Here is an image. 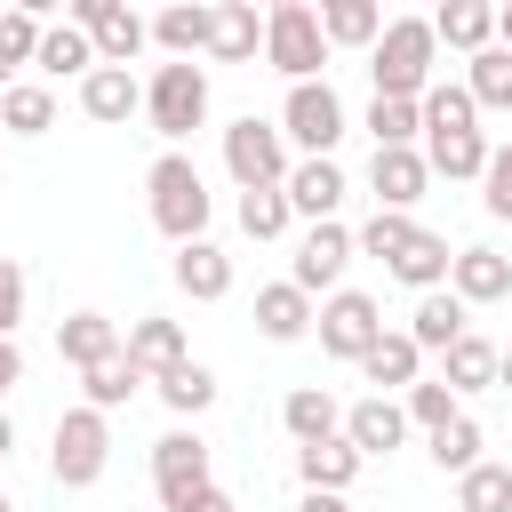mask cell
Segmentation results:
<instances>
[{"label":"cell","instance_id":"obj_1","mask_svg":"<svg viewBox=\"0 0 512 512\" xmlns=\"http://www.w3.org/2000/svg\"><path fill=\"white\" fill-rule=\"evenodd\" d=\"M432 64H440V32L432 16H392L368 48V80L376 96H424L432 88Z\"/></svg>","mask_w":512,"mask_h":512},{"label":"cell","instance_id":"obj_2","mask_svg":"<svg viewBox=\"0 0 512 512\" xmlns=\"http://www.w3.org/2000/svg\"><path fill=\"white\" fill-rule=\"evenodd\" d=\"M144 192H152V224L184 248V240H200L208 232V208H216V192H208V176L192 168V152H160L152 160V176H144Z\"/></svg>","mask_w":512,"mask_h":512},{"label":"cell","instance_id":"obj_3","mask_svg":"<svg viewBox=\"0 0 512 512\" xmlns=\"http://www.w3.org/2000/svg\"><path fill=\"white\" fill-rule=\"evenodd\" d=\"M144 120H152V136L184 144V136L208 120V72H200L192 56H168V64L144 80Z\"/></svg>","mask_w":512,"mask_h":512},{"label":"cell","instance_id":"obj_4","mask_svg":"<svg viewBox=\"0 0 512 512\" xmlns=\"http://www.w3.org/2000/svg\"><path fill=\"white\" fill-rule=\"evenodd\" d=\"M104 464H112V424H104V408H88V400L64 408V416H56V440H48L56 488H96Z\"/></svg>","mask_w":512,"mask_h":512},{"label":"cell","instance_id":"obj_5","mask_svg":"<svg viewBox=\"0 0 512 512\" xmlns=\"http://www.w3.org/2000/svg\"><path fill=\"white\" fill-rule=\"evenodd\" d=\"M344 96L328 88V80H288V104H280V136L304 152V160H336V144H344Z\"/></svg>","mask_w":512,"mask_h":512},{"label":"cell","instance_id":"obj_6","mask_svg":"<svg viewBox=\"0 0 512 512\" xmlns=\"http://www.w3.org/2000/svg\"><path fill=\"white\" fill-rule=\"evenodd\" d=\"M224 168H232V184L240 192H264V184H288V136H280V120H256V112H240L232 128H224Z\"/></svg>","mask_w":512,"mask_h":512},{"label":"cell","instance_id":"obj_7","mask_svg":"<svg viewBox=\"0 0 512 512\" xmlns=\"http://www.w3.org/2000/svg\"><path fill=\"white\" fill-rule=\"evenodd\" d=\"M264 64L288 72V80H320L328 72V32H320V8H272L264 16Z\"/></svg>","mask_w":512,"mask_h":512},{"label":"cell","instance_id":"obj_8","mask_svg":"<svg viewBox=\"0 0 512 512\" xmlns=\"http://www.w3.org/2000/svg\"><path fill=\"white\" fill-rule=\"evenodd\" d=\"M312 328H320V352H328V360H352V368H360V360H368V344L384 336V304H376L368 288H336V296L320 304V320H312Z\"/></svg>","mask_w":512,"mask_h":512},{"label":"cell","instance_id":"obj_9","mask_svg":"<svg viewBox=\"0 0 512 512\" xmlns=\"http://www.w3.org/2000/svg\"><path fill=\"white\" fill-rule=\"evenodd\" d=\"M352 256H360V240H352V232H344L336 216H328V224H304V240H296V264H288V280H296L304 296H320V288L336 296V288H344V264H352Z\"/></svg>","mask_w":512,"mask_h":512},{"label":"cell","instance_id":"obj_10","mask_svg":"<svg viewBox=\"0 0 512 512\" xmlns=\"http://www.w3.org/2000/svg\"><path fill=\"white\" fill-rule=\"evenodd\" d=\"M208 488V440L200 432H160L152 440V496L176 512L184 496H200Z\"/></svg>","mask_w":512,"mask_h":512},{"label":"cell","instance_id":"obj_11","mask_svg":"<svg viewBox=\"0 0 512 512\" xmlns=\"http://www.w3.org/2000/svg\"><path fill=\"white\" fill-rule=\"evenodd\" d=\"M424 184H432L424 144H376V160H368V192H376V208H416Z\"/></svg>","mask_w":512,"mask_h":512},{"label":"cell","instance_id":"obj_12","mask_svg":"<svg viewBox=\"0 0 512 512\" xmlns=\"http://www.w3.org/2000/svg\"><path fill=\"white\" fill-rule=\"evenodd\" d=\"M280 192H288V208H296L304 224H328V216L344 208V192H352V184H344V168H336V160H296Z\"/></svg>","mask_w":512,"mask_h":512},{"label":"cell","instance_id":"obj_13","mask_svg":"<svg viewBox=\"0 0 512 512\" xmlns=\"http://www.w3.org/2000/svg\"><path fill=\"white\" fill-rule=\"evenodd\" d=\"M120 344H128V336H120V320H104V312H64V320H56V360L80 368V376H88L96 360H112Z\"/></svg>","mask_w":512,"mask_h":512},{"label":"cell","instance_id":"obj_14","mask_svg":"<svg viewBox=\"0 0 512 512\" xmlns=\"http://www.w3.org/2000/svg\"><path fill=\"white\" fill-rule=\"evenodd\" d=\"M344 440H352L360 456H392V448L408 440V408H400L392 392H376V400H352V408H344Z\"/></svg>","mask_w":512,"mask_h":512},{"label":"cell","instance_id":"obj_15","mask_svg":"<svg viewBox=\"0 0 512 512\" xmlns=\"http://www.w3.org/2000/svg\"><path fill=\"white\" fill-rule=\"evenodd\" d=\"M448 288L464 296V304H504L512 296V256L504 248H456V264H448Z\"/></svg>","mask_w":512,"mask_h":512},{"label":"cell","instance_id":"obj_16","mask_svg":"<svg viewBox=\"0 0 512 512\" xmlns=\"http://www.w3.org/2000/svg\"><path fill=\"white\" fill-rule=\"evenodd\" d=\"M80 112L104 120V128H120L128 112H144V80H136L128 64H96V72L80 80Z\"/></svg>","mask_w":512,"mask_h":512},{"label":"cell","instance_id":"obj_17","mask_svg":"<svg viewBox=\"0 0 512 512\" xmlns=\"http://www.w3.org/2000/svg\"><path fill=\"white\" fill-rule=\"evenodd\" d=\"M168 272H176V288H184L192 304H216V296H232V256H224L208 232H200V240H184Z\"/></svg>","mask_w":512,"mask_h":512},{"label":"cell","instance_id":"obj_18","mask_svg":"<svg viewBox=\"0 0 512 512\" xmlns=\"http://www.w3.org/2000/svg\"><path fill=\"white\" fill-rule=\"evenodd\" d=\"M360 376H368L376 392H408V384L424 376V344H416L408 328H384V336L368 344V360H360Z\"/></svg>","mask_w":512,"mask_h":512},{"label":"cell","instance_id":"obj_19","mask_svg":"<svg viewBox=\"0 0 512 512\" xmlns=\"http://www.w3.org/2000/svg\"><path fill=\"white\" fill-rule=\"evenodd\" d=\"M256 48H264L256 0H216V24H208V56H216V64H256Z\"/></svg>","mask_w":512,"mask_h":512},{"label":"cell","instance_id":"obj_20","mask_svg":"<svg viewBox=\"0 0 512 512\" xmlns=\"http://www.w3.org/2000/svg\"><path fill=\"white\" fill-rule=\"evenodd\" d=\"M312 296L296 288V280H272V288H256V328L272 336V344H296V336H312Z\"/></svg>","mask_w":512,"mask_h":512},{"label":"cell","instance_id":"obj_21","mask_svg":"<svg viewBox=\"0 0 512 512\" xmlns=\"http://www.w3.org/2000/svg\"><path fill=\"white\" fill-rule=\"evenodd\" d=\"M464 312H472V304H464L456 288H424V296H416V312H408V336H416L424 352H448V344L472 328Z\"/></svg>","mask_w":512,"mask_h":512},{"label":"cell","instance_id":"obj_22","mask_svg":"<svg viewBox=\"0 0 512 512\" xmlns=\"http://www.w3.org/2000/svg\"><path fill=\"white\" fill-rule=\"evenodd\" d=\"M208 24H216V0H168L152 16V40L168 56H208Z\"/></svg>","mask_w":512,"mask_h":512},{"label":"cell","instance_id":"obj_23","mask_svg":"<svg viewBox=\"0 0 512 512\" xmlns=\"http://www.w3.org/2000/svg\"><path fill=\"white\" fill-rule=\"evenodd\" d=\"M488 136L480 128H448V136H424V160H432V176H448V184H480V168H488Z\"/></svg>","mask_w":512,"mask_h":512},{"label":"cell","instance_id":"obj_24","mask_svg":"<svg viewBox=\"0 0 512 512\" xmlns=\"http://www.w3.org/2000/svg\"><path fill=\"white\" fill-rule=\"evenodd\" d=\"M120 352H128L144 376H168L176 360H192V352H184V328H176V320H160V312L128 320V344H120Z\"/></svg>","mask_w":512,"mask_h":512},{"label":"cell","instance_id":"obj_25","mask_svg":"<svg viewBox=\"0 0 512 512\" xmlns=\"http://www.w3.org/2000/svg\"><path fill=\"white\" fill-rule=\"evenodd\" d=\"M280 424H288L296 448H312V440H336V432H344V408H336L320 384H296V392L280 400Z\"/></svg>","mask_w":512,"mask_h":512},{"label":"cell","instance_id":"obj_26","mask_svg":"<svg viewBox=\"0 0 512 512\" xmlns=\"http://www.w3.org/2000/svg\"><path fill=\"white\" fill-rule=\"evenodd\" d=\"M360 464H368V456H360L344 432H336V440H312V448H296V480H304V488H336V496H344V488L360 480Z\"/></svg>","mask_w":512,"mask_h":512},{"label":"cell","instance_id":"obj_27","mask_svg":"<svg viewBox=\"0 0 512 512\" xmlns=\"http://www.w3.org/2000/svg\"><path fill=\"white\" fill-rule=\"evenodd\" d=\"M432 32L448 48H464V56H480V48H496V0H440L432 8Z\"/></svg>","mask_w":512,"mask_h":512},{"label":"cell","instance_id":"obj_28","mask_svg":"<svg viewBox=\"0 0 512 512\" xmlns=\"http://www.w3.org/2000/svg\"><path fill=\"white\" fill-rule=\"evenodd\" d=\"M40 72H48V80H88V72H96V40H88V24H72V16L48 24V32H40Z\"/></svg>","mask_w":512,"mask_h":512},{"label":"cell","instance_id":"obj_29","mask_svg":"<svg viewBox=\"0 0 512 512\" xmlns=\"http://www.w3.org/2000/svg\"><path fill=\"white\" fill-rule=\"evenodd\" d=\"M448 264H456V248H448L440 232H424V224H416V240H408L384 272H392L400 288H416V296H424V288H440V280H448Z\"/></svg>","mask_w":512,"mask_h":512},{"label":"cell","instance_id":"obj_30","mask_svg":"<svg viewBox=\"0 0 512 512\" xmlns=\"http://www.w3.org/2000/svg\"><path fill=\"white\" fill-rule=\"evenodd\" d=\"M0 128H8V136H48V128H56V88L8 80V88H0Z\"/></svg>","mask_w":512,"mask_h":512},{"label":"cell","instance_id":"obj_31","mask_svg":"<svg viewBox=\"0 0 512 512\" xmlns=\"http://www.w3.org/2000/svg\"><path fill=\"white\" fill-rule=\"evenodd\" d=\"M392 16H384V0H328L320 8V32H328V48H376V32H384Z\"/></svg>","mask_w":512,"mask_h":512},{"label":"cell","instance_id":"obj_32","mask_svg":"<svg viewBox=\"0 0 512 512\" xmlns=\"http://www.w3.org/2000/svg\"><path fill=\"white\" fill-rule=\"evenodd\" d=\"M144 384H152V376H144V368H136L128 352H112V360H96V368L80 376V392H88V408H104V416H112V408H128V400H136Z\"/></svg>","mask_w":512,"mask_h":512},{"label":"cell","instance_id":"obj_33","mask_svg":"<svg viewBox=\"0 0 512 512\" xmlns=\"http://www.w3.org/2000/svg\"><path fill=\"white\" fill-rule=\"evenodd\" d=\"M496 360H504V352H496L488 336H472V328H464V336L440 352V376H448L456 392H480V384H496Z\"/></svg>","mask_w":512,"mask_h":512},{"label":"cell","instance_id":"obj_34","mask_svg":"<svg viewBox=\"0 0 512 512\" xmlns=\"http://www.w3.org/2000/svg\"><path fill=\"white\" fill-rule=\"evenodd\" d=\"M152 392H160L176 416H200V408H216V368H200V360H176L168 376H152Z\"/></svg>","mask_w":512,"mask_h":512},{"label":"cell","instance_id":"obj_35","mask_svg":"<svg viewBox=\"0 0 512 512\" xmlns=\"http://www.w3.org/2000/svg\"><path fill=\"white\" fill-rule=\"evenodd\" d=\"M456 512H512V464H472L456 472Z\"/></svg>","mask_w":512,"mask_h":512},{"label":"cell","instance_id":"obj_36","mask_svg":"<svg viewBox=\"0 0 512 512\" xmlns=\"http://www.w3.org/2000/svg\"><path fill=\"white\" fill-rule=\"evenodd\" d=\"M464 88H472V104L480 112H512V48L496 40V48H480L472 56V72H464Z\"/></svg>","mask_w":512,"mask_h":512},{"label":"cell","instance_id":"obj_37","mask_svg":"<svg viewBox=\"0 0 512 512\" xmlns=\"http://www.w3.org/2000/svg\"><path fill=\"white\" fill-rule=\"evenodd\" d=\"M88 40H96V64H136V56H144V40H152V24H144L136 8H112Z\"/></svg>","mask_w":512,"mask_h":512},{"label":"cell","instance_id":"obj_38","mask_svg":"<svg viewBox=\"0 0 512 512\" xmlns=\"http://www.w3.org/2000/svg\"><path fill=\"white\" fill-rule=\"evenodd\" d=\"M416 104H424V136H448V128H472V120H480V104H472L464 80H432Z\"/></svg>","mask_w":512,"mask_h":512},{"label":"cell","instance_id":"obj_39","mask_svg":"<svg viewBox=\"0 0 512 512\" xmlns=\"http://www.w3.org/2000/svg\"><path fill=\"white\" fill-rule=\"evenodd\" d=\"M456 400H464V392H456L448 376H416V384L400 392V408H408V424H424V432H440L448 416H464Z\"/></svg>","mask_w":512,"mask_h":512},{"label":"cell","instance_id":"obj_40","mask_svg":"<svg viewBox=\"0 0 512 512\" xmlns=\"http://www.w3.org/2000/svg\"><path fill=\"white\" fill-rule=\"evenodd\" d=\"M368 136L376 144H416L424 136V104L416 96H376L368 104Z\"/></svg>","mask_w":512,"mask_h":512},{"label":"cell","instance_id":"obj_41","mask_svg":"<svg viewBox=\"0 0 512 512\" xmlns=\"http://www.w3.org/2000/svg\"><path fill=\"white\" fill-rule=\"evenodd\" d=\"M352 240H360V256H376V264H392V256H400V248L416 240V216H408V208H376V216H368V224H360Z\"/></svg>","mask_w":512,"mask_h":512},{"label":"cell","instance_id":"obj_42","mask_svg":"<svg viewBox=\"0 0 512 512\" xmlns=\"http://www.w3.org/2000/svg\"><path fill=\"white\" fill-rule=\"evenodd\" d=\"M480 448H488V432H480L472 416H448V424L432 432V464H440V472H472Z\"/></svg>","mask_w":512,"mask_h":512},{"label":"cell","instance_id":"obj_43","mask_svg":"<svg viewBox=\"0 0 512 512\" xmlns=\"http://www.w3.org/2000/svg\"><path fill=\"white\" fill-rule=\"evenodd\" d=\"M288 216H296V208H288V192H280V184L240 192V232H248V240H280V232H288Z\"/></svg>","mask_w":512,"mask_h":512},{"label":"cell","instance_id":"obj_44","mask_svg":"<svg viewBox=\"0 0 512 512\" xmlns=\"http://www.w3.org/2000/svg\"><path fill=\"white\" fill-rule=\"evenodd\" d=\"M24 64H40V16L8 8V16H0V88H8V72H24Z\"/></svg>","mask_w":512,"mask_h":512},{"label":"cell","instance_id":"obj_45","mask_svg":"<svg viewBox=\"0 0 512 512\" xmlns=\"http://www.w3.org/2000/svg\"><path fill=\"white\" fill-rule=\"evenodd\" d=\"M480 200H488V216H504V224H512V144H496V152H488V168H480Z\"/></svg>","mask_w":512,"mask_h":512},{"label":"cell","instance_id":"obj_46","mask_svg":"<svg viewBox=\"0 0 512 512\" xmlns=\"http://www.w3.org/2000/svg\"><path fill=\"white\" fill-rule=\"evenodd\" d=\"M24 296H32L24 264H16V256H0V336H16V320H24Z\"/></svg>","mask_w":512,"mask_h":512},{"label":"cell","instance_id":"obj_47","mask_svg":"<svg viewBox=\"0 0 512 512\" xmlns=\"http://www.w3.org/2000/svg\"><path fill=\"white\" fill-rule=\"evenodd\" d=\"M24 384V352H16V336H0V400Z\"/></svg>","mask_w":512,"mask_h":512},{"label":"cell","instance_id":"obj_48","mask_svg":"<svg viewBox=\"0 0 512 512\" xmlns=\"http://www.w3.org/2000/svg\"><path fill=\"white\" fill-rule=\"evenodd\" d=\"M112 8H128V0H64V16H72V24H88V32H96Z\"/></svg>","mask_w":512,"mask_h":512},{"label":"cell","instance_id":"obj_49","mask_svg":"<svg viewBox=\"0 0 512 512\" xmlns=\"http://www.w3.org/2000/svg\"><path fill=\"white\" fill-rule=\"evenodd\" d=\"M176 512H240V504H232V496H224V488H216V480H208V488H200V496H184V504H176Z\"/></svg>","mask_w":512,"mask_h":512},{"label":"cell","instance_id":"obj_50","mask_svg":"<svg viewBox=\"0 0 512 512\" xmlns=\"http://www.w3.org/2000/svg\"><path fill=\"white\" fill-rule=\"evenodd\" d=\"M296 512H352V504H344L336 488H304V504H296Z\"/></svg>","mask_w":512,"mask_h":512},{"label":"cell","instance_id":"obj_51","mask_svg":"<svg viewBox=\"0 0 512 512\" xmlns=\"http://www.w3.org/2000/svg\"><path fill=\"white\" fill-rule=\"evenodd\" d=\"M8 8H24V16H56L64 0H8Z\"/></svg>","mask_w":512,"mask_h":512},{"label":"cell","instance_id":"obj_52","mask_svg":"<svg viewBox=\"0 0 512 512\" xmlns=\"http://www.w3.org/2000/svg\"><path fill=\"white\" fill-rule=\"evenodd\" d=\"M496 40L512 48V0H496Z\"/></svg>","mask_w":512,"mask_h":512},{"label":"cell","instance_id":"obj_53","mask_svg":"<svg viewBox=\"0 0 512 512\" xmlns=\"http://www.w3.org/2000/svg\"><path fill=\"white\" fill-rule=\"evenodd\" d=\"M8 448H16V424H8V416H0V464H8Z\"/></svg>","mask_w":512,"mask_h":512},{"label":"cell","instance_id":"obj_54","mask_svg":"<svg viewBox=\"0 0 512 512\" xmlns=\"http://www.w3.org/2000/svg\"><path fill=\"white\" fill-rule=\"evenodd\" d=\"M496 384H504V392H512V352H504V360H496Z\"/></svg>","mask_w":512,"mask_h":512},{"label":"cell","instance_id":"obj_55","mask_svg":"<svg viewBox=\"0 0 512 512\" xmlns=\"http://www.w3.org/2000/svg\"><path fill=\"white\" fill-rule=\"evenodd\" d=\"M272 8H296V0H264V16H272Z\"/></svg>","mask_w":512,"mask_h":512},{"label":"cell","instance_id":"obj_56","mask_svg":"<svg viewBox=\"0 0 512 512\" xmlns=\"http://www.w3.org/2000/svg\"><path fill=\"white\" fill-rule=\"evenodd\" d=\"M0 512H16V504H8V488H0Z\"/></svg>","mask_w":512,"mask_h":512},{"label":"cell","instance_id":"obj_57","mask_svg":"<svg viewBox=\"0 0 512 512\" xmlns=\"http://www.w3.org/2000/svg\"><path fill=\"white\" fill-rule=\"evenodd\" d=\"M432 8H440V0H432Z\"/></svg>","mask_w":512,"mask_h":512},{"label":"cell","instance_id":"obj_58","mask_svg":"<svg viewBox=\"0 0 512 512\" xmlns=\"http://www.w3.org/2000/svg\"><path fill=\"white\" fill-rule=\"evenodd\" d=\"M320 8H328V0H320Z\"/></svg>","mask_w":512,"mask_h":512}]
</instances>
